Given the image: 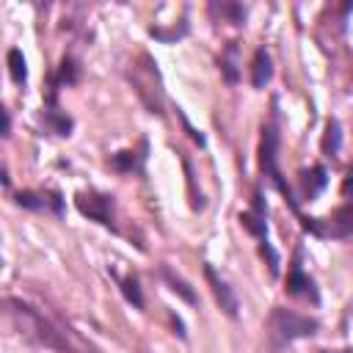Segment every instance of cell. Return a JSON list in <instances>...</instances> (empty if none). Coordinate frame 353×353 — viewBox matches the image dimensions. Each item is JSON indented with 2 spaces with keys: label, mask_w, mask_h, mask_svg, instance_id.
<instances>
[{
  "label": "cell",
  "mask_w": 353,
  "mask_h": 353,
  "mask_svg": "<svg viewBox=\"0 0 353 353\" xmlns=\"http://www.w3.org/2000/svg\"><path fill=\"white\" fill-rule=\"evenodd\" d=\"M6 303H8V312H11V317L19 323V328H22L25 336H30L33 342H39V345H44V347H50V350L69 353V345H66L63 334H61L44 314H39L33 306H28V303H22V301H17V298H8Z\"/></svg>",
  "instance_id": "obj_1"
},
{
  "label": "cell",
  "mask_w": 353,
  "mask_h": 353,
  "mask_svg": "<svg viewBox=\"0 0 353 353\" xmlns=\"http://www.w3.org/2000/svg\"><path fill=\"white\" fill-rule=\"evenodd\" d=\"M276 152H279V132H276L273 124H265V127H262V138H259V168H262V174L270 176V182L287 196L290 207L298 210V199L292 196L290 185L281 179V171H279V165H276V157H279Z\"/></svg>",
  "instance_id": "obj_3"
},
{
  "label": "cell",
  "mask_w": 353,
  "mask_h": 353,
  "mask_svg": "<svg viewBox=\"0 0 353 353\" xmlns=\"http://www.w3.org/2000/svg\"><path fill=\"white\" fill-rule=\"evenodd\" d=\"M218 63H221V74L226 77V83H237V44L234 41L226 44Z\"/></svg>",
  "instance_id": "obj_13"
},
{
  "label": "cell",
  "mask_w": 353,
  "mask_h": 353,
  "mask_svg": "<svg viewBox=\"0 0 353 353\" xmlns=\"http://www.w3.org/2000/svg\"><path fill=\"white\" fill-rule=\"evenodd\" d=\"M301 185H303V199H314L325 188V168L314 165L312 171H303L301 174Z\"/></svg>",
  "instance_id": "obj_12"
},
{
  "label": "cell",
  "mask_w": 353,
  "mask_h": 353,
  "mask_svg": "<svg viewBox=\"0 0 353 353\" xmlns=\"http://www.w3.org/2000/svg\"><path fill=\"white\" fill-rule=\"evenodd\" d=\"M11 132V116H8V110H3V135H8Z\"/></svg>",
  "instance_id": "obj_22"
},
{
  "label": "cell",
  "mask_w": 353,
  "mask_h": 353,
  "mask_svg": "<svg viewBox=\"0 0 353 353\" xmlns=\"http://www.w3.org/2000/svg\"><path fill=\"white\" fill-rule=\"evenodd\" d=\"M240 223H243V229H245L248 234H254L259 243H265V240H268V223H265V201H262L259 190L254 193V210H248V212H240Z\"/></svg>",
  "instance_id": "obj_8"
},
{
  "label": "cell",
  "mask_w": 353,
  "mask_h": 353,
  "mask_svg": "<svg viewBox=\"0 0 353 353\" xmlns=\"http://www.w3.org/2000/svg\"><path fill=\"white\" fill-rule=\"evenodd\" d=\"M270 77H273V61H270L265 47H256V52L251 58V85L265 88L270 83Z\"/></svg>",
  "instance_id": "obj_10"
},
{
  "label": "cell",
  "mask_w": 353,
  "mask_h": 353,
  "mask_svg": "<svg viewBox=\"0 0 353 353\" xmlns=\"http://www.w3.org/2000/svg\"><path fill=\"white\" fill-rule=\"evenodd\" d=\"M74 77H77V69H74V61H72V58H66V61L61 63V72H58V80H61V83H74Z\"/></svg>",
  "instance_id": "obj_19"
},
{
  "label": "cell",
  "mask_w": 353,
  "mask_h": 353,
  "mask_svg": "<svg viewBox=\"0 0 353 353\" xmlns=\"http://www.w3.org/2000/svg\"><path fill=\"white\" fill-rule=\"evenodd\" d=\"M342 193H345V196H353V174L342 182ZM350 201H353V199H350Z\"/></svg>",
  "instance_id": "obj_21"
},
{
  "label": "cell",
  "mask_w": 353,
  "mask_h": 353,
  "mask_svg": "<svg viewBox=\"0 0 353 353\" xmlns=\"http://www.w3.org/2000/svg\"><path fill=\"white\" fill-rule=\"evenodd\" d=\"M138 152L135 149H124V152H116L113 157H110V165L116 168V171H132V168H138Z\"/></svg>",
  "instance_id": "obj_18"
},
{
  "label": "cell",
  "mask_w": 353,
  "mask_h": 353,
  "mask_svg": "<svg viewBox=\"0 0 353 353\" xmlns=\"http://www.w3.org/2000/svg\"><path fill=\"white\" fill-rule=\"evenodd\" d=\"M176 110H179V108H176ZM179 116H182V124H185V130H188V132H190V138H193V141H196V143H204V135H201V132H199V130H193V127H190V121H188V119H185V113H182V110H179Z\"/></svg>",
  "instance_id": "obj_20"
},
{
  "label": "cell",
  "mask_w": 353,
  "mask_h": 353,
  "mask_svg": "<svg viewBox=\"0 0 353 353\" xmlns=\"http://www.w3.org/2000/svg\"><path fill=\"white\" fill-rule=\"evenodd\" d=\"M317 353H353L350 347H345V350H317Z\"/></svg>",
  "instance_id": "obj_23"
},
{
  "label": "cell",
  "mask_w": 353,
  "mask_h": 353,
  "mask_svg": "<svg viewBox=\"0 0 353 353\" xmlns=\"http://www.w3.org/2000/svg\"><path fill=\"white\" fill-rule=\"evenodd\" d=\"M320 328V323L309 314H301V312H292V309H284V306H273L270 317H268V336H270V345L279 350L295 339H306V336H314Z\"/></svg>",
  "instance_id": "obj_2"
},
{
  "label": "cell",
  "mask_w": 353,
  "mask_h": 353,
  "mask_svg": "<svg viewBox=\"0 0 353 353\" xmlns=\"http://www.w3.org/2000/svg\"><path fill=\"white\" fill-rule=\"evenodd\" d=\"M14 201H17L19 207H25V210H52L55 215H61V210H63V201H61L58 193H33V190H22V193H17Z\"/></svg>",
  "instance_id": "obj_9"
},
{
  "label": "cell",
  "mask_w": 353,
  "mask_h": 353,
  "mask_svg": "<svg viewBox=\"0 0 353 353\" xmlns=\"http://www.w3.org/2000/svg\"><path fill=\"white\" fill-rule=\"evenodd\" d=\"M210 14H221L223 19L234 22V25H240V22L245 19V8L237 6V3H212V6H210Z\"/></svg>",
  "instance_id": "obj_16"
},
{
  "label": "cell",
  "mask_w": 353,
  "mask_h": 353,
  "mask_svg": "<svg viewBox=\"0 0 353 353\" xmlns=\"http://www.w3.org/2000/svg\"><path fill=\"white\" fill-rule=\"evenodd\" d=\"M339 149H342V130H339V121H336V119H331V121H328V127H325L323 152H325L328 157H336V154H339Z\"/></svg>",
  "instance_id": "obj_15"
},
{
  "label": "cell",
  "mask_w": 353,
  "mask_h": 353,
  "mask_svg": "<svg viewBox=\"0 0 353 353\" xmlns=\"http://www.w3.org/2000/svg\"><path fill=\"white\" fill-rule=\"evenodd\" d=\"M287 292L295 295V298L312 301V303L320 301V292H317V287H314V279H312L309 273H303L301 251H295V259H292V265H290V273H287Z\"/></svg>",
  "instance_id": "obj_5"
},
{
  "label": "cell",
  "mask_w": 353,
  "mask_h": 353,
  "mask_svg": "<svg viewBox=\"0 0 353 353\" xmlns=\"http://www.w3.org/2000/svg\"><path fill=\"white\" fill-rule=\"evenodd\" d=\"M204 276H207V284H210V290H212V295H215V301H218V306H221V312L226 314V317H237L240 314V303H237V295L232 292V287L215 273V268L212 265H204Z\"/></svg>",
  "instance_id": "obj_6"
},
{
  "label": "cell",
  "mask_w": 353,
  "mask_h": 353,
  "mask_svg": "<svg viewBox=\"0 0 353 353\" xmlns=\"http://www.w3.org/2000/svg\"><path fill=\"white\" fill-rule=\"evenodd\" d=\"M8 74H11V80L19 83V85L28 80V63H25L22 50H17V47L8 50Z\"/></svg>",
  "instance_id": "obj_14"
},
{
  "label": "cell",
  "mask_w": 353,
  "mask_h": 353,
  "mask_svg": "<svg viewBox=\"0 0 353 353\" xmlns=\"http://www.w3.org/2000/svg\"><path fill=\"white\" fill-rule=\"evenodd\" d=\"M317 234L320 237H353V201L336 207L328 215L325 226L317 229Z\"/></svg>",
  "instance_id": "obj_7"
},
{
  "label": "cell",
  "mask_w": 353,
  "mask_h": 353,
  "mask_svg": "<svg viewBox=\"0 0 353 353\" xmlns=\"http://www.w3.org/2000/svg\"><path fill=\"white\" fill-rule=\"evenodd\" d=\"M160 276L165 279V284L171 287V292H176L185 303H196L199 298H196V292H193V287L185 281V279H179V276H174V270L168 268V265H160Z\"/></svg>",
  "instance_id": "obj_11"
},
{
  "label": "cell",
  "mask_w": 353,
  "mask_h": 353,
  "mask_svg": "<svg viewBox=\"0 0 353 353\" xmlns=\"http://www.w3.org/2000/svg\"><path fill=\"white\" fill-rule=\"evenodd\" d=\"M119 287H121L124 298H127V301H130L135 309H141V306H143V295H141V287H138V279H135V276L119 279Z\"/></svg>",
  "instance_id": "obj_17"
},
{
  "label": "cell",
  "mask_w": 353,
  "mask_h": 353,
  "mask_svg": "<svg viewBox=\"0 0 353 353\" xmlns=\"http://www.w3.org/2000/svg\"><path fill=\"white\" fill-rule=\"evenodd\" d=\"M74 207H77L85 218L102 223L105 229H116V223H113V199H110V196L97 193V190L77 193V196H74Z\"/></svg>",
  "instance_id": "obj_4"
}]
</instances>
